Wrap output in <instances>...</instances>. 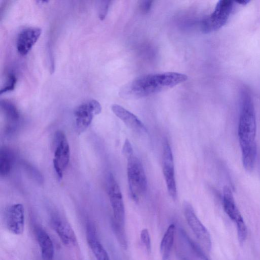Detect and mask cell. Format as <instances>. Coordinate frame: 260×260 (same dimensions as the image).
Masks as SVG:
<instances>
[{"mask_svg":"<svg viewBox=\"0 0 260 260\" xmlns=\"http://www.w3.org/2000/svg\"><path fill=\"white\" fill-rule=\"evenodd\" d=\"M5 223L7 230L12 234L21 235L24 229V209L21 204H13L6 209Z\"/></svg>","mask_w":260,"mask_h":260,"instance_id":"obj_11","label":"cell"},{"mask_svg":"<svg viewBox=\"0 0 260 260\" xmlns=\"http://www.w3.org/2000/svg\"><path fill=\"white\" fill-rule=\"evenodd\" d=\"M111 109L114 114L129 128L139 133H146L143 123L133 113L118 104H113Z\"/></svg>","mask_w":260,"mask_h":260,"instance_id":"obj_13","label":"cell"},{"mask_svg":"<svg viewBox=\"0 0 260 260\" xmlns=\"http://www.w3.org/2000/svg\"><path fill=\"white\" fill-rule=\"evenodd\" d=\"M86 239L97 260H110L107 251L97 238L94 225L90 222L86 225Z\"/></svg>","mask_w":260,"mask_h":260,"instance_id":"obj_15","label":"cell"},{"mask_svg":"<svg viewBox=\"0 0 260 260\" xmlns=\"http://www.w3.org/2000/svg\"><path fill=\"white\" fill-rule=\"evenodd\" d=\"M183 209L186 220L194 234L208 251H210L212 242L209 233L196 215L191 205L184 202Z\"/></svg>","mask_w":260,"mask_h":260,"instance_id":"obj_9","label":"cell"},{"mask_svg":"<svg viewBox=\"0 0 260 260\" xmlns=\"http://www.w3.org/2000/svg\"><path fill=\"white\" fill-rule=\"evenodd\" d=\"M236 2L238 3V4H241V5H245L247 4L249 2V1H248V0H240V1H236Z\"/></svg>","mask_w":260,"mask_h":260,"instance_id":"obj_28","label":"cell"},{"mask_svg":"<svg viewBox=\"0 0 260 260\" xmlns=\"http://www.w3.org/2000/svg\"><path fill=\"white\" fill-rule=\"evenodd\" d=\"M17 78L13 74H9L7 81L1 90V94L13 90L15 86Z\"/></svg>","mask_w":260,"mask_h":260,"instance_id":"obj_23","label":"cell"},{"mask_svg":"<svg viewBox=\"0 0 260 260\" xmlns=\"http://www.w3.org/2000/svg\"><path fill=\"white\" fill-rule=\"evenodd\" d=\"M175 231V225L171 224L162 238L160 244V253L162 260H167L170 257L174 243Z\"/></svg>","mask_w":260,"mask_h":260,"instance_id":"obj_18","label":"cell"},{"mask_svg":"<svg viewBox=\"0 0 260 260\" xmlns=\"http://www.w3.org/2000/svg\"><path fill=\"white\" fill-rule=\"evenodd\" d=\"M113 228L119 243L124 249L127 248V240L124 226L113 221Z\"/></svg>","mask_w":260,"mask_h":260,"instance_id":"obj_20","label":"cell"},{"mask_svg":"<svg viewBox=\"0 0 260 260\" xmlns=\"http://www.w3.org/2000/svg\"><path fill=\"white\" fill-rule=\"evenodd\" d=\"M1 106L6 120V132L11 133L18 126L20 120L19 112L12 102L7 100H3Z\"/></svg>","mask_w":260,"mask_h":260,"instance_id":"obj_16","label":"cell"},{"mask_svg":"<svg viewBox=\"0 0 260 260\" xmlns=\"http://www.w3.org/2000/svg\"><path fill=\"white\" fill-rule=\"evenodd\" d=\"M240 95L238 136L243 166L245 170L251 171L254 168L257 153L256 113L252 99L248 90L243 89Z\"/></svg>","mask_w":260,"mask_h":260,"instance_id":"obj_1","label":"cell"},{"mask_svg":"<svg viewBox=\"0 0 260 260\" xmlns=\"http://www.w3.org/2000/svg\"><path fill=\"white\" fill-rule=\"evenodd\" d=\"M14 161V154L8 147L4 146L0 150V174L6 176L10 172Z\"/></svg>","mask_w":260,"mask_h":260,"instance_id":"obj_19","label":"cell"},{"mask_svg":"<svg viewBox=\"0 0 260 260\" xmlns=\"http://www.w3.org/2000/svg\"><path fill=\"white\" fill-rule=\"evenodd\" d=\"M108 194L112 208L114 220L124 226L125 209L120 187L112 174H108L107 178Z\"/></svg>","mask_w":260,"mask_h":260,"instance_id":"obj_8","label":"cell"},{"mask_svg":"<svg viewBox=\"0 0 260 260\" xmlns=\"http://www.w3.org/2000/svg\"><path fill=\"white\" fill-rule=\"evenodd\" d=\"M102 111V107L95 100L87 101L79 105L74 112L75 125L78 133L84 132L90 124L94 116Z\"/></svg>","mask_w":260,"mask_h":260,"instance_id":"obj_7","label":"cell"},{"mask_svg":"<svg viewBox=\"0 0 260 260\" xmlns=\"http://www.w3.org/2000/svg\"><path fill=\"white\" fill-rule=\"evenodd\" d=\"M162 166L168 192L171 197L175 200L177 197V188L173 156L170 145L166 138L162 146Z\"/></svg>","mask_w":260,"mask_h":260,"instance_id":"obj_10","label":"cell"},{"mask_svg":"<svg viewBox=\"0 0 260 260\" xmlns=\"http://www.w3.org/2000/svg\"><path fill=\"white\" fill-rule=\"evenodd\" d=\"M127 176L129 194L136 202L146 192L147 181L142 164L134 154L127 158Z\"/></svg>","mask_w":260,"mask_h":260,"instance_id":"obj_3","label":"cell"},{"mask_svg":"<svg viewBox=\"0 0 260 260\" xmlns=\"http://www.w3.org/2000/svg\"><path fill=\"white\" fill-rule=\"evenodd\" d=\"M51 224L64 245L71 246L76 244V235L68 222L58 216H54L51 219Z\"/></svg>","mask_w":260,"mask_h":260,"instance_id":"obj_14","label":"cell"},{"mask_svg":"<svg viewBox=\"0 0 260 260\" xmlns=\"http://www.w3.org/2000/svg\"><path fill=\"white\" fill-rule=\"evenodd\" d=\"M123 155L127 158L133 155V150L131 144L128 139H126L122 148Z\"/></svg>","mask_w":260,"mask_h":260,"instance_id":"obj_26","label":"cell"},{"mask_svg":"<svg viewBox=\"0 0 260 260\" xmlns=\"http://www.w3.org/2000/svg\"><path fill=\"white\" fill-rule=\"evenodd\" d=\"M186 238L189 243L191 248L194 251L196 255L199 258L200 260H210V259H209L208 256L206 255L200 246H199L196 242L188 238V236H186Z\"/></svg>","mask_w":260,"mask_h":260,"instance_id":"obj_21","label":"cell"},{"mask_svg":"<svg viewBox=\"0 0 260 260\" xmlns=\"http://www.w3.org/2000/svg\"><path fill=\"white\" fill-rule=\"evenodd\" d=\"M188 77L177 72H164L146 75L125 85L120 91L124 97L139 98L158 93L184 82Z\"/></svg>","mask_w":260,"mask_h":260,"instance_id":"obj_2","label":"cell"},{"mask_svg":"<svg viewBox=\"0 0 260 260\" xmlns=\"http://www.w3.org/2000/svg\"><path fill=\"white\" fill-rule=\"evenodd\" d=\"M42 31L41 28L36 27H29L22 30L18 36L16 42L18 53L22 56L28 54L38 41Z\"/></svg>","mask_w":260,"mask_h":260,"instance_id":"obj_12","label":"cell"},{"mask_svg":"<svg viewBox=\"0 0 260 260\" xmlns=\"http://www.w3.org/2000/svg\"><path fill=\"white\" fill-rule=\"evenodd\" d=\"M53 167L58 177L61 179L68 167L70 157V146L65 134L61 131L55 132L53 139Z\"/></svg>","mask_w":260,"mask_h":260,"instance_id":"obj_5","label":"cell"},{"mask_svg":"<svg viewBox=\"0 0 260 260\" xmlns=\"http://www.w3.org/2000/svg\"><path fill=\"white\" fill-rule=\"evenodd\" d=\"M101 4L99 6V17L101 20H103L108 12L109 7L110 4V1H101Z\"/></svg>","mask_w":260,"mask_h":260,"instance_id":"obj_25","label":"cell"},{"mask_svg":"<svg viewBox=\"0 0 260 260\" xmlns=\"http://www.w3.org/2000/svg\"><path fill=\"white\" fill-rule=\"evenodd\" d=\"M234 2L219 1L213 11L201 22V29L204 33H210L221 28L227 22L233 11Z\"/></svg>","mask_w":260,"mask_h":260,"instance_id":"obj_4","label":"cell"},{"mask_svg":"<svg viewBox=\"0 0 260 260\" xmlns=\"http://www.w3.org/2000/svg\"><path fill=\"white\" fill-rule=\"evenodd\" d=\"M24 168L26 170L27 172L30 177L33 178L36 181L41 183L43 181V176L41 173L33 166L28 163H24L23 164Z\"/></svg>","mask_w":260,"mask_h":260,"instance_id":"obj_22","label":"cell"},{"mask_svg":"<svg viewBox=\"0 0 260 260\" xmlns=\"http://www.w3.org/2000/svg\"><path fill=\"white\" fill-rule=\"evenodd\" d=\"M152 1H143L141 2L140 7L144 12H147L150 9Z\"/></svg>","mask_w":260,"mask_h":260,"instance_id":"obj_27","label":"cell"},{"mask_svg":"<svg viewBox=\"0 0 260 260\" xmlns=\"http://www.w3.org/2000/svg\"><path fill=\"white\" fill-rule=\"evenodd\" d=\"M223 207L228 216L236 224L238 240L239 243L243 244L247 236V226L236 205L232 192L228 186H224L223 190Z\"/></svg>","mask_w":260,"mask_h":260,"instance_id":"obj_6","label":"cell"},{"mask_svg":"<svg viewBox=\"0 0 260 260\" xmlns=\"http://www.w3.org/2000/svg\"><path fill=\"white\" fill-rule=\"evenodd\" d=\"M140 237L147 251L150 252L151 250V240L149 232L147 229H144L141 231Z\"/></svg>","mask_w":260,"mask_h":260,"instance_id":"obj_24","label":"cell"},{"mask_svg":"<svg viewBox=\"0 0 260 260\" xmlns=\"http://www.w3.org/2000/svg\"><path fill=\"white\" fill-rule=\"evenodd\" d=\"M35 233L43 258L44 260H52L54 250L50 237L46 232L40 227L36 228Z\"/></svg>","mask_w":260,"mask_h":260,"instance_id":"obj_17","label":"cell"}]
</instances>
